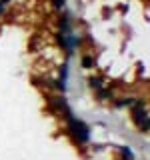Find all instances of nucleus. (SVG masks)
Here are the masks:
<instances>
[{
  "label": "nucleus",
  "mask_w": 150,
  "mask_h": 160,
  "mask_svg": "<svg viewBox=\"0 0 150 160\" xmlns=\"http://www.w3.org/2000/svg\"><path fill=\"white\" fill-rule=\"evenodd\" d=\"M88 86L92 88V90H96V92H98L100 88H104V80H102V76H90V78H88Z\"/></svg>",
  "instance_id": "nucleus-5"
},
{
  "label": "nucleus",
  "mask_w": 150,
  "mask_h": 160,
  "mask_svg": "<svg viewBox=\"0 0 150 160\" xmlns=\"http://www.w3.org/2000/svg\"><path fill=\"white\" fill-rule=\"evenodd\" d=\"M4 12H6V2L0 0V16H4Z\"/></svg>",
  "instance_id": "nucleus-11"
},
{
  "label": "nucleus",
  "mask_w": 150,
  "mask_h": 160,
  "mask_svg": "<svg viewBox=\"0 0 150 160\" xmlns=\"http://www.w3.org/2000/svg\"><path fill=\"white\" fill-rule=\"evenodd\" d=\"M64 120H66V130H68V134L72 136V140L76 144H88L90 142V128L86 126V122L84 120H80V118H76L72 114V110L70 112H66L64 114Z\"/></svg>",
  "instance_id": "nucleus-1"
},
{
  "label": "nucleus",
  "mask_w": 150,
  "mask_h": 160,
  "mask_svg": "<svg viewBox=\"0 0 150 160\" xmlns=\"http://www.w3.org/2000/svg\"><path fill=\"white\" fill-rule=\"evenodd\" d=\"M132 120L140 128V132H148L150 130V114L146 108V100H134L132 106Z\"/></svg>",
  "instance_id": "nucleus-2"
},
{
  "label": "nucleus",
  "mask_w": 150,
  "mask_h": 160,
  "mask_svg": "<svg viewBox=\"0 0 150 160\" xmlns=\"http://www.w3.org/2000/svg\"><path fill=\"white\" fill-rule=\"evenodd\" d=\"M120 154H122V160H134V152L128 146H120Z\"/></svg>",
  "instance_id": "nucleus-8"
},
{
  "label": "nucleus",
  "mask_w": 150,
  "mask_h": 160,
  "mask_svg": "<svg viewBox=\"0 0 150 160\" xmlns=\"http://www.w3.org/2000/svg\"><path fill=\"white\" fill-rule=\"evenodd\" d=\"M48 104H50V110H54V112H60L64 116L66 112H70V106H68V102H66V98L62 96V94H58V96H52L48 100Z\"/></svg>",
  "instance_id": "nucleus-3"
},
{
  "label": "nucleus",
  "mask_w": 150,
  "mask_h": 160,
  "mask_svg": "<svg viewBox=\"0 0 150 160\" xmlns=\"http://www.w3.org/2000/svg\"><path fill=\"white\" fill-rule=\"evenodd\" d=\"M82 68H94V58L90 54H84L82 56Z\"/></svg>",
  "instance_id": "nucleus-9"
},
{
  "label": "nucleus",
  "mask_w": 150,
  "mask_h": 160,
  "mask_svg": "<svg viewBox=\"0 0 150 160\" xmlns=\"http://www.w3.org/2000/svg\"><path fill=\"white\" fill-rule=\"evenodd\" d=\"M134 100L136 98H118V100H114V106L116 108H130L134 104Z\"/></svg>",
  "instance_id": "nucleus-6"
},
{
  "label": "nucleus",
  "mask_w": 150,
  "mask_h": 160,
  "mask_svg": "<svg viewBox=\"0 0 150 160\" xmlns=\"http://www.w3.org/2000/svg\"><path fill=\"white\" fill-rule=\"evenodd\" d=\"M96 94H98L100 100H112L114 98V92H112V90H108V88H100Z\"/></svg>",
  "instance_id": "nucleus-7"
},
{
  "label": "nucleus",
  "mask_w": 150,
  "mask_h": 160,
  "mask_svg": "<svg viewBox=\"0 0 150 160\" xmlns=\"http://www.w3.org/2000/svg\"><path fill=\"white\" fill-rule=\"evenodd\" d=\"M58 26H60V34H72V26H70L68 14H64V18H60Z\"/></svg>",
  "instance_id": "nucleus-4"
},
{
  "label": "nucleus",
  "mask_w": 150,
  "mask_h": 160,
  "mask_svg": "<svg viewBox=\"0 0 150 160\" xmlns=\"http://www.w3.org/2000/svg\"><path fill=\"white\" fill-rule=\"evenodd\" d=\"M64 4H66V0H52V6L56 8V10H62Z\"/></svg>",
  "instance_id": "nucleus-10"
}]
</instances>
